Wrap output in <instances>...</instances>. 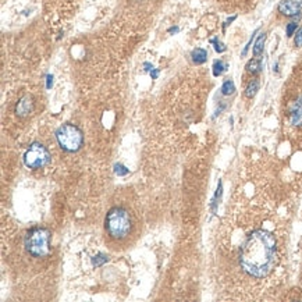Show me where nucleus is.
Segmentation results:
<instances>
[{
  "instance_id": "obj_1",
  "label": "nucleus",
  "mask_w": 302,
  "mask_h": 302,
  "mask_svg": "<svg viewBox=\"0 0 302 302\" xmlns=\"http://www.w3.org/2000/svg\"><path fill=\"white\" fill-rule=\"evenodd\" d=\"M277 238L273 232L258 228L251 232L240 248V266L246 276L264 278L277 262Z\"/></svg>"
},
{
  "instance_id": "obj_2",
  "label": "nucleus",
  "mask_w": 302,
  "mask_h": 302,
  "mask_svg": "<svg viewBox=\"0 0 302 302\" xmlns=\"http://www.w3.org/2000/svg\"><path fill=\"white\" fill-rule=\"evenodd\" d=\"M106 232L110 238L116 241H122L130 237L132 232V220L127 209L124 208H113L106 216Z\"/></svg>"
},
{
  "instance_id": "obj_3",
  "label": "nucleus",
  "mask_w": 302,
  "mask_h": 302,
  "mask_svg": "<svg viewBox=\"0 0 302 302\" xmlns=\"http://www.w3.org/2000/svg\"><path fill=\"white\" fill-rule=\"evenodd\" d=\"M49 240H50V232L46 228H32L28 232L26 237V248L32 256L35 258H45L50 254V246H49Z\"/></svg>"
},
{
  "instance_id": "obj_4",
  "label": "nucleus",
  "mask_w": 302,
  "mask_h": 302,
  "mask_svg": "<svg viewBox=\"0 0 302 302\" xmlns=\"http://www.w3.org/2000/svg\"><path fill=\"white\" fill-rule=\"evenodd\" d=\"M56 138H58V145L67 152H77L78 149L82 146V141H84L81 130L76 127L74 124H64L58 127L56 131Z\"/></svg>"
},
{
  "instance_id": "obj_5",
  "label": "nucleus",
  "mask_w": 302,
  "mask_h": 302,
  "mask_svg": "<svg viewBox=\"0 0 302 302\" xmlns=\"http://www.w3.org/2000/svg\"><path fill=\"white\" fill-rule=\"evenodd\" d=\"M50 160V154L49 150L39 142L32 144L28 150L24 154V163L26 168H40L45 164H48Z\"/></svg>"
},
{
  "instance_id": "obj_6",
  "label": "nucleus",
  "mask_w": 302,
  "mask_h": 302,
  "mask_svg": "<svg viewBox=\"0 0 302 302\" xmlns=\"http://www.w3.org/2000/svg\"><path fill=\"white\" fill-rule=\"evenodd\" d=\"M287 117H288V122L292 127L302 128V94H300L291 102H288Z\"/></svg>"
},
{
  "instance_id": "obj_7",
  "label": "nucleus",
  "mask_w": 302,
  "mask_h": 302,
  "mask_svg": "<svg viewBox=\"0 0 302 302\" xmlns=\"http://www.w3.org/2000/svg\"><path fill=\"white\" fill-rule=\"evenodd\" d=\"M301 3L296 2V0H283L278 4V12L287 17H296L301 13Z\"/></svg>"
},
{
  "instance_id": "obj_8",
  "label": "nucleus",
  "mask_w": 302,
  "mask_h": 302,
  "mask_svg": "<svg viewBox=\"0 0 302 302\" xmlns=\"http://www.w3.org/2000/svg\"><path fill=\"white\" fill-rule=\"evenodd\" d=\"M34 109V100L30 96V95H26L24 98H21L20 99V102L17 103V106H16V113L18 114L20 117H24L28 116Z\"/></svg>"
},
{
  "instance_id": "obj_9",
  "label": "nucleus",
  "mask_w": 302,
  "mask_h": 302,
  "mask_svg": "<svg viewBox=\"0 0 302 302\" xmlns=\"http://www.w3.org/2000/svg\"><path fill=\"white\" fill-rule=\"evenodd\" d=\"M191 58H192V62L195 64H204L206 58H208V52L205 49H202V48H196L191 53Z\"/></svg>"
},
{
  "instance_id": "obj_10",
  "label": "nucleus",
  "mask_w": 302,
  "mask_h": 302,
  "mask_svg": "<svg viewBox=\"0 0 302 302\" xmlns=\"http://www.w3.org/2000/svg\"><path fill=\"white\" fill-rule=\"evenodd\" d=\"M258 90H259V80H258V78H254V80H251V81L248 82L246 88H245V96L251 99V98H254L256 95Z\"/></svg>"
},
{
  "instance_id": "obj_11",
  "label": "nucleus",
  "mask_w": 302,
  "mask_h": 302,
  "mask_svg": "<svg viewBox=\"0 0 302 302\" xmlns=\"http://www.w3.org/2000/svg\"><path fill=\"white\" fill-rule=\"evenodd\" d=\"M264 40H266V34H260L259 38L256 39V42H255V46H254V56H256L258 58L259 54H262Z\"/></svg>"
},
{
  "instance_id": "obj_12",
  "label": "nucleus",
  "mask_w": 302,
  "mask_h": 302,
  "mask_svg": "<svg viewBox=\"0 0 302 302\" xmlns=\"http://www.w3.org/2000/svg\"><path fill=\"white\" fill-rule=\"evenodd\" d=\"M262 68V63H260V60L259 58H252L251 62L246 64V71L250 72V74H258L259 71Z\"/></svg>"
},
{
  "instance_id": "obj_13",
  "label": "nucleus",
  "mask_w": 302,
  "mask_h": 302,
  "mask_svg": "<svg viewBox=\"0 0 302 302\" xmlns=\"http://www.w3.org/2000/svg\"><path fill=\"white\" fill-rule=\"evenodd\" d=\"M226 68H227V64H226L223 60H216V62L213 63V76H214V77L222 76L226 71Z\"/></svg>"
},
{
  "instance_id": "obj_14",
  "label": "nucleus",
  "mask_w": 302,
  "mask_h": 302,
  "mask_svg": "<svg viewBox=\"0 0 302 302\" xmlns=\"http://www.w3.org/2000/svg\"><path fill=\"white\" fill-rule=\"evenodd\" d=\"M234 90H236V85H234V82H232V80L224 81V84L222 86V94L226 95V96H228V95H232V94H234Z\"/></svg>"
},
{
  "instance_id": "obj_15",
  "label": "nucleus",
  "mask_w": 302,
  "mask_h": 302,
  "mask_svg": "<svg viewBox=\"0 0 302 302\" xmlns=\"http://www.w3.org/2000/svg\"><path fill=\"white\" fill-rule=\"evenodd\" d=\"M114 172H116V174H118V176H127V174L130 173V170L126 166H122V164H116L114 166Z\"/></svg>"
},
{
  "instance_id": "obj_16",
  "label": "nucleus",
  "mask_w": 302,
  "mask_h": 302,
  "mask_svg": "<svg viewBox=\"0 0 302 302\" xmlns=\"http://www.w3.org/2000/svg\"><path fill=\"white\" fill-rule=\"evenodd\" d=\"M210 42H212L213 45H214V50L218 52V53H223V52L226 50V46L223 45V44H222V42H218V38L212 39V40H210Z\"/></svg>"
},
{
  "instance_id": "obj_17",
  "label": "nucleus",
  "mask_w": 302,
  "mask_h": 302,
  "mask_svg": "<svg viewBox=\"0 0 302 302\" xmlns=\"http://www.w3.org/2000/svg\"><path fill=\"white\" fill-rule=\"evenodd\" d=\"M106 260H108V258L100 254V255H98V256L94 258V266H100V264H104Z\"/></svg>"
},
{
  "instance_id": "obj_18",
  "label": "nucleus",
  "mask_w": 302,
  "mask_h": 302,
  "mask_svg": "<svg viewBox=\"0 0 302 302\" xmlns=\"http://www.w3.org/2000/svg\"><path fill=\"white\" fill-rule=\"evenodd\" d=\"M296 31V22H290L287 26V36H292Z\"/></svg>"
},
{
  "instance_id": "obj_19",
  "label": "nucleus",
  "mask_w": 302,
  "mask_h": 302,
  "mask_svg": "<svg viewBox=\"0 0 302 302\" xmlns=\"http://www.w3.org/2000/svg\"><path fill=\"white\" fill-rule=\"evenodd\" d=\"M294 44H296V46H302V28H300V30L296 31V40H294Z\"/></svg>"
},
{
  "instance_id": "obj_20",
  "label": "nucleus",
  "mask_w": 302,
  "mask_h": 302,
  "mask_svg": "<svg viewBox=\"0 0 302 302\" xmlns=\"http://www.w3.org/2000/svg\"><path fill=\"white\" fill-rule=\"evenodd\" d=\"M52 85H53V76L49 74V76L46 77V88H48V90H50Z\"/></svg>"
},
{
  "instance_id": "obj_21",
  "label": "nucleus",
  "mask_w": 302,
  "mask_h": 302,
  "mask_svg": "<svg viewBox=\"0 0 302 302\" xmlns=\"http://www.w3.org/2000/svg\"><path fill=\"white\" fill-rule=\"evenodd\" d=\"M158 76H159V68H154V70L150 71V77H152V80H156Z\"/></svg>"
},
{
  "instance_id": "obj_22",
  "label": "nucleus",
  "mask_w": 302,
  "mask_h": 302,
  "mask_svg": "<svg viewBox=\"0 0 302 302\" xmlns=\"http://www.w3.org/2000/svg\"><path fill=\"white\" fill-rule=\"evenodd\" d=\"M177 31H178L177 26H174V28H170V30H168V32H177Z\"/></svg>"
}]
</instances>
